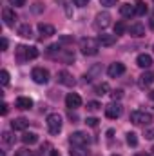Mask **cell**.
<instances>
[{"label":"cell","mask_w":154,"mask_h":156,"mask_svg":"<svg viewBox=\"0 0 154 156\" xmlns=\"http://www.w3.org/2000/svg\"><path fill=\"white\" fill-rule=\"evenodd\" d=\"M107 93H109V83L102 82V83H96V85H94V94L103 96V94H107Z\"/></svg>","instance_id":"obj_25"},{"label":"cell","mask_w":154,"mask_h":156,"mask_svg":"<svg viewBox=\"0 0 154 156\" xmlns=\"http://www.w3.org/2000/svg\"><path fill=\"white\" fill-rule=\"evenodd\" d=\"M2 156H5V154H4V153H2Z\"/></svg>","instance_id":"obj_49"},{"label":"cell","mask_w":154,"mask_h":156,"mask_svg":"<svg viewBox=\"0 0 154 156\" xmlns=\"http://www.w3.org/2000/svg\"><path fill=\"white\" fill-rule=\"evenodd\" d=\"M109 26H111V15H109L107 11L98 13L96 18H94V27H96V29H105V27H109Z\"/></svg>","instance_id":"obj_5"},{"label":"cell","mask_w":154,"mask_h":156,"mask_svg":"<svg viewBox=\"0 0 154 156\" xmlns=\"http://www.w3.org/2000/svg\"><path fill=\"white\" fill-rule=\"evenodd\" d=\"M121 111H123L121 104H118V102H113V104H109V105L105 107V116L109 118V120H116V118L121 116Z\"/></svg>","instance_id":"obj_6"},{"label":"cell","mask_w":154,"mask_h":156,"mask_svg":"<svg viewBox=\"0 0 154 156\" xmlns=\"http://www.w3.org/2000/svg\"><path fill=\"white\" fill-rule=\"evenodd\" d=\"M15 58H16L18 64L27 62V60H29V47H27V45H18V47L15 49Z\"/></svg>","instance_id":"obj_10"},{"label":"cell","mask_w":154,"mask_h":156,"mask_svg":"<svg viewBox=\"0 0 154 156\" xmlns=\"http://www.w3.org/2000/svg\"><path fill=\"white\" fill-rule=\"evenodd\" d=\"M125 31H127V26H125V22H121V20H120V22H116V24H114V35H116V37L123 35Z\"/></svg>","instance_id":"obj_28"},{"label":"cell","mask_w":154,"mask_h":156,"mask_svg":"<svg viewBox=\"0 0 154 156\" xmlns=\"http://www.w3.org/2000/svg\"><path fill=\"white\" fill-rule=\"evenodd\" d=\"M127 144H129L131 147H136V145H138V136H136L134 133H127Z\"/></svg>","instance_id":"obj_30"},{"label":"cell","mask_w":154,"mask_h":156,"mask_svg":"<svg viewBox=\"0 0 154 156\" xmlns=\"http://www.w3.org/2000/svg\"><path fill=\"white\" fill-rule=\"evenodd\" d=\"M7 45H9V42H7V38L4 37V38H2V51H7Z\"/></svg>","instance_id":"obj_40"},{"label":"cell","mask_w":154,"mask_h":156,"mask_svg":"<svg viewBox=\"0 0 154 156\" xmlns=\"http://www.w3.org/2000/svg\"><path fill=\"white\" fill-rule=\"evenodd\" d=\"M145 138H147V140H154V127L145 131Z\"/></svg>","instance_id":"obj_39"},{"label":"cell","mask_w":154,"mask_h":156,"mask_svg":"<svg viewBox=\"0 0 154 156\" xmlns=\"http://www.w3.org/2000/svg\"><path fill=\"white\" fill-rule=\"evenodd\" d=\"M152 47H154V45H152Z\"/></svg>","instance_id":"obj_52"},{"label":"cell","mask_w":154,"mask_h":156,"mask_svg":"<svg viewBox=\"0 0 154 156\" xmlns=\"http://www.w3.org/2000/svg\"><path fill=\"white\" fill-rule=\"evenodd\" d=\"M69 118L73 120V123H75V122H76V120H78V116H76V115H75V113H69Z\"/></svg>","instance_id":"obj_44"},{"label":"cell","mask_w":154,"mask_h":156,"mask_svg":"<svg viewBox=\"0 0 154 156\" xmlns=\"http://www.w3.org/2000/svg\"><path fill=\"white\" fill-rule=\"evenodd\" d=\"M98 42H100V45H102V47H111V45H114V44H116V35L102 33V35L98 37Z\"/></svg>","instance_id":"obj_15"},{"label":"cell","mask_w":154,"mask_h":156,"mask_svg":"<svg viewBox=\"0 0 154 156\" xmlns=\"http://www.w3.org/2000/svg\"><path fill=\"white\" fill-rule=\"evenodd\" d=\"M7 111H9V105L7 104H2V115H7Z\"/></svg>","instance_id":"obj_42"},{"label":"cell","mask_w":154,"mask_h":156,"mask_svg":"<svg viewBox=\"0 0 154 156\" xmlns=\"http://www.w3.org/2000/svg\"><path fill=\"white\" fill-rule=\"evenodd\" d=\"M80 49H82V53H83V55L93 56V55H96V53H98V49H100V42H98V38L83 37V38L80 40Z\"/></svg>","instance_id":"obj_1"},{"label":"cell","mask_w":154,"mask_h":156,"mask_svg":"<svg viewBox=\"0 0 154 156\" xmlns=\"http://www.w3.org/2000/svg\"><path fill=\"white\" fill-rule=\"evenodd\" d=\"M123 73H125V66L121 62H114V64H111L107 67V75L111 78H118V76H121Z\"/></svg>","instance_id":"obj_11"},{"label":"cell","mask_w":154,"mask_h":156,"mask_svg":"<svg viewBox=\"0 0 154 156\" xmlns=\"http://www.w3.org/2000/svg\"><path fill=\"white\" fill-rule=\"evenodd\" d=\"M56 82L62 83V85H67V87H73V85L76 83V80L73 78V75L67 73V71H58V75H56Z\"/></svg>","instance_id":"obj_8"},{"label":"cell","mask_w":154,"mask_h":156,"mask_svg":"<svg viewBox=\"0 0 154 156\" xmlns=\"http://www.w3.org/2000/svg\"><path fill=\"white\" fill-rule=\"evenodd\" d=\"M129 33H131V37H134V38H142V37H145V26H143L142 22H134V24L129 27Z\"/></svg>","instance_id":"obj_13"},{"label":"cell","mask_w":154,"mask_h":156,"mask_svg":"<svg viewBox=\"0 0 154 156\" xmlns=\"http://www.w3.org/2000/svg\"><path fill=\"white\" fill-rule=\"evenodd\" d=\"M18 35H20L22 38H31V37H33L31 26H29V24H22V26L18 27Z\"/></svg>","instance_id":"obj_22"},{"label":"cell","mask_w":154,"mask_h":156,"mask_svg":"<svg viewBox=\"0 0 154 156\" xmlns=\"http://www.w3.org/2000/svg\"><path fill=\"white\" fill-rule=\"evenodd\" d=\"M47 129L51 134H58L62 131V116L58 113H51L47 116Z\"/></svg>","instance_id":"obj_2"},{"label":"cell","mask_w":154,"mask_h":156,"mask_svg":"<svg viewBox=\"0 0 154 156\" xmlns=\"http://www.w3.org/2000/svg\"><path fill=\"white\" fill-rule=\"evenodd\" d=\"M152 153H154V147H152Z\"/></svg>","instance_id":"obj_50"},{"label":"cell","mask_w":154,"mask_h":156,"mask_svg":"<svg viewBox=\"0 0 154 156\" xmlns=\"http://www.w3.org/2000/svg\"><path fill=\"white\" fill-rule=\"evenodd\" d=\"M142 87H149L151 83H154V71H145L142 76H140V82H138Z\"/></svg>","instance_id":"obj_18"},{"label":"cell","mask_w":154,"mask_h":156,"mask_svg":"<svg viewBox=\"0 0 154 156\" xmlns=\"http://www.w3.org/2000/svg\"><path fill=\"white\" fill-rule=\"evenodd\" d=\"M2 18H4V24L5 26H15V22L18 20L15 9H11V7H4L2 9Z\"/></svg>","instance_id":"obj_9"},{"label":"cell","mask_w":154,"mask_h":156,"mask_svg":"<svg viewBox=\"0 0 154 156\" xmlns=\"http://www.w3.org/2000/svg\"><path fill=\"white\" fill-rule=\"evenodd\" d=\"M120 15H121L123 18H132V16L136 15V7L131 5V4H121V5H120Z\"/></svg>","instance_id":"obj_16"},{"label":"cell","mask_w":154,"mask_h":156,"mask_svg":"<svg viewBox=\"0 0 154 156\" xmlns=\"http://www.w3.org/2000/svg\"><path fill=\"white\" fill-rule=\"evenodd\" d=\"M69 156H87V149L80 147V145H73L69 151Z\"/></svg>","instance_id":"obj_26"},{"label":"cell","mask_w":154,"mask_h":156,"mask_svg":"<svg viewBox=\"0 0 154 156\" xmlns=\"http://www.w3.org/2000/svg\"><path fill=\"white\" fill-rule=\"evenodd\" d=\"M2 142H4L5 145H11V144H15V136H13L9 131H4V133H2Z\"/></svg>","instance_id":"obj_29"},{"label":"cell","mask_w":154,"mask_h":156,"mask_svg":"<svg viewBox=\"0 0 154 156\" xmlns=\"http://www.w3.org/2000/svg\"><path fill=\"white\" fill-rule=\"evenodd\" d=\"M15 156H35V154H33V151H29V149L24 147V149H18V151L15 153Z\"/></svg>","instance_id":"obj_32"},{"label":"cell","mask_w":154,"mask_h":156,"mask_svg":"<svg viewBox=\"0 0 154 156\" xmlns=\"http://www.w3.org/2000/svg\"><path fill=\"white\" fill-rule=\"evenodd\" d=\"M136 66H138V67H142V69H149V67L152 66V56H151V55H147V53L138 55V58H136Z\"/></svg>","instance_id":"obj_14"},{"label":"cell","mask_w":154,"mask_h":156,"mask_svg":"<svg viewBox=\"0 0 154 156\" xmlns=\"http://www.w3.org/2000/svg\"><path fill=\"white\" fill-rule=\"evenodd\" d=\"M27 125H29V122H27L26 118H15V120L11 122V129H13V131H24Z\"/></svg>","instance_id":"obj_21"},{"label":"cell","mask_w":154,"mask_h":156,"mask_svg":"<svg viewBox=\"0 0 154 156\" xmlns=\"http://www.w3.org/2000/svg\"><path fill=\"white\" fill-rule=\"evenodd\" d=\"M33 11H35V13H40V11H42V4H40V2H37V4H35Z\"/></svg>","instance_id":"obj_41"},{"label":"cell","mask_w":154,"mask_h":156,"mask_svg":"<svg viewBox=\"0 0 154 156\" xmlns=\"http://www.w3.org/2000/svg\"><path fill=\"white\" fill-rule=\"evenodd\" d=\"M121 96H123V93H121L120 89H114V91L111 93V98H113V100H120Z\"/></svg>","instance_id":"obj_35"},{"label":"cell","mask_w":154,"mask_h":156,"mask_svg":"<svg viewBox=\"0 0 154 156\" xmlns=\"http://www.w3.org/2000/svg\"><path fill=\"white\" fill-rule=\"evenodd\" d=\"M58 60H62V62H65V64H71V62L75 60V53H73V51H69V49H62V53H60Z\"/></svg>","instance_id":"obj_23"},{"label":"cell","mask_w":154,"mask_h":156,"mask_svg":"<svg viewBox=\"0 0 154 156\" xmlns=\"http://www.w3.org/2000/svg\"><path fill=\"white\" fill-rule=\"evenodd\" d=\"M100 4H102V5H105V7H113V5L118 4V0H100Z\"/></svg>","instance_id":"obj_34"},{"label":"cell","mask_w":154,"mask_h":156,"mask_svg":"<svg viewBox=\"0 0 154 156\" xmlns=\"http://www.w3.org/2000/svg\"><path fill=\"white\" fill-rule=\"evenodd\" d=\"M113 156H118V154H113Z\"/></svg>","instance_id":"obj_51"},{"label":"cell","mask_w":154,"mask_h":156,"mask_svg":"<svg viewBox=\"0 0 154 156\" xmlns=\"http://www.w3.org/2000/svg\"><path fill=\"white\" fill-rule=\"evenodd\" d=\"M16 107H18V109H22V111L31 109V107H33V100H31V98H27V96H20V98H16Z\"/></svg>","instance_id":"obj_20"},{"label":"cell","mask_w":154,"mask_h":156,"mask_svg":"<svg viewBox=\"0 0 154 156\" xmlns=\"http://www.w3.org/2000/svg\"><path fill=\"white\" fill-rule=\"evenodd\" d=\"M0 82H2V85H7V83H9V73H7L5 69L0 71Z\"/></svg>","instance_id":"obj_31"},{"label":"cell","mask_w":154,"mask_h":156,"mask_svg":"<svg viewBox=\"0 0 154 156\" xmlns=\"http://www.w3.org/2000/svg\"><path fill=\"white\" fill-rule=\"evenodd\" d=\"M9 4L15 5V7H24L26 5V0H9Z\"/></svg>","instance_id":"obj_36"},{"label":"cell","mask_w":154,"mask_h":156,"mask_svg":"<svg viewBox=\"0 0 154 156\" xmlns=\"http://www.w3.org/2000/svg\"><path fill=\"white\" fill-rule=\"evenodd\" d=\"M51 156H60V151H56V149H53V151H51Z\"/></svg>","instance_id":"obj_45"},{"label":"cell","mask_w":154,"mask_h":156,"mask_svg":"<svg viewBox=\"0 0 154 156\" xmlns=\"http://www.w3.org/2000/svg\"><path fill=\"white\" fill-rule=\"evenodd\" d=\"M65 105H67L69 109H78V107L82 105L80 94H76V93H69V94L65 96Z\"/></svg>","instance_id":"obj_12"},{"label":"cell","mask_w":154,"mask_h":156,"mask_svg":"<svg viewBox=\"0 0 154 156\" xmlns=\"http://www.w3.org/2000/svg\"><path fill=\"white\" fill-rule=\"evenodd\" d=\"M85 123H87L89 127H96V125H98V118H87Z\"/></svg>","instance_id":"obj_37"},{"label":"cell","mask_w":154,"mask_h":156,"mask_svg":"<svg viewBox=\"0 0 154 156\" xmlns=\"http://www.w3.org/2000/svg\"><path fill=\"white\" fill-rule=\"evenodd\" d=\"M31 78L37 82V83H47L49 82V71L47 69H44V67H35L33 69V73H31Z\"/></svg>","instance_id":"obj_7"},{"label":"cell","mask_w":154,"mask_h":156,"mask_svg":"<svg viewBox=\"0 0 154 156\" xmlns=\"http://www.w3.org/2000/svg\"><path fill=\"white\" fill-rule=\"evenodd\" d=\"M22 142L26 145H33V144L38 142V134H35V133H24L22 134Z\"/></svg>","instance_id":"obj_24"},{"label":"cell","mask_w":154,"mask_h":156,"mask_svg":"<svg viewBox=\"0 0 154 156\" xmlns=\"http://www.w3.org/2000/svg\"><path fill=\"white\" fill-rule=\"evenodd\" d=\"M73 4L78 7H85V5H89V0H73Z\"/></svg>","instance_id":"obj_38"},{"label":"cell","mask_w":154,"mask_h":156,"mask_svg":"<svg viewBox=\"0 0 154 156\" xmlns=\"http://www.w3.org/2000/svg\"><path fill=\"white\" fill-rule=\"evenodd\" d=\"M149 98H151V100H154V89L151 91V93H149Z\"/></svg>","instance_id":"obj_47"},{"label":"cell","mask_w":154,"mask_h":156,"mask_svg":"<svg viewBox=\"0 0 154 156\" xmlns=\"http://www.w3.org/2000/svg\"><path fill=\"white\" fill-rule=\"evenodd\" d=\"M131 122L134 125H149L152 122V115H149L145 111H132L131 113Z\"/></svg>","instance_id":"obj_3"},{"label":"cell","mask_w":154,"mask_h":156,"mask_svg":"<svg viewBox=\"0 0 154 156\" xmlns=\"http://www.w3.org/2000/svg\"><path fill=\"white\" fill-rule=\"evenodd\" d=\"M89 142H91V138H89L85 133H82V131H76V133H73V134L69 136V144H71V145H80V147H85Z\"/></svg>","instance_id":"obj_4"},{"label":"cell","mask_w":154,"mask_h":156,"mask_svg":"<svg viewBox=\"0 0 154 156\" xmlns=\"http://www.w3.org/2000/svg\"><path fill=\"white\" fill-rule=\"evenodd\" d=\"M136 156H151V154H147V153H138Z\"/></svg>","instance_id":"obj_48"},{"label":"cell","mask_w":154,"mask_h":156,"mask_svg":"<svg viewBox=\"0 0 154 156\" xmlns=\"http://www.w3.org/2000/svg\"><path fill=\"white\" fill-rule=\"evenodd\" d=\"M69 42H73V38H71V37H64V38L60 40V44H69Z\"/></svg>","instance_id":"obj_43"},{"label":"cell","mask_w":154,"mask_h":156,"mask_svg":"<svg viewBox=\"0 0 154 156\" xmlns=\"http://www.w3.org/2000/svg\"><path fill=\"white\" fill-rule=\"evenodd\" d=\"M149 26H151V29H152V31H154V16H152V18H151V22H149Z\"/></svg>","instance_id":"obj_46"},{"label":"cell","mask_w":154,"mask_h":156,"mask_svg":"<svg viewBox=\"0 0 154 156\" xmlns=\"http://www.w3.org/2000/svg\"><path fill=\"white\" fill-rule=\"evenodd\" d=\"M134 7H136V15H140V16H142V15H145V13H147V4H145V2H143V0H138V2H136V5H134Z\"/></svg>","instance_id":"obj_27"},{"label":"cell","mask_w":154,"mask_h":156,"mask_svg":"<svg viewBox=\"0 0 154 156\" xmlns=\"http://www.w3.org/2000/svg\"><path fill=\"white\" fill-rule=\"evenodd\" d=\"M100 107H102V105H100L98 102H87V109H89V111H98Z\"/></svg>","instance_id":"obj_33"},{"label":"cell","mask_w":154,"mask_h":156,"mask_svg":"<svg viewBox=\"0 0 154 156\" xmlns=\"http://www.w3.org/2000/svg\"><path fill=\"white\" fill-rule=\"evenodd\" d=\"M60 53H62V45H60V44H53V45H49L47 51H45V55H47L49 58H56V60H58Z\"/></svg>","instance_id":"obj_19"},{"label":"cell","mask_w":154,"mask_h":156,"mask_svg":"<svg viewBox=\"0 0 154 156\" xmlns=\"http://www.w3.org/2000/svg\"><path fill=\"white\" fill-rule=\"evenodd\" d=\"M38 31H40V35H42V38H49V37L54 35V27L51 24H44V22L38 24Z\"/></svg>","instance_id":"obj_17"}]
</instances>
